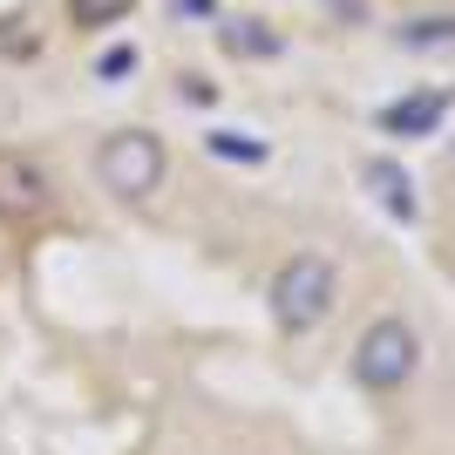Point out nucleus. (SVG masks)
<instances>
[{
  "instance_id": "obj_3",
  "label": "nucleus",
  "mask_w": 455,
  "mask_h": 455,
  "mask_svg": "<svg viewBox=\"0 0 455 455\" xmlns=\"http://www.w3.org/2000/svg\"><path fill=\"white\" fill-rule=\"evenodd\" d=\"M415 367H421V340H415V326L395 320V313H380L361 340H354V380H361L367 395H395V387H408Z\"/></svg>"
},
{
  "instance_id": "obj_12",
  "label": "nucleus",
  "mask_w": 455,
  "mask_h": 455,
  "mask_svg": "<svg viewBox=\"0 0 455 455\" xmlns=\"http://www.w3.org/2000/svg\"><path fill=\"white\" fill-rule=\"evenodd\" d=\"M320 7L333 20H347V28H361V20H367V0H320Z\"/></svg>"
},
{
  "instance_id": "obj_7",
  "label": "nucleus",
  "mask_w": 455,
  "mask_h": 455,
  "mask_svg": "<svg viewBox=\"0 0 455 455\" xmlns=\"http://www.w3.org/2000/svg\"><path fill=\"white\" fill-rule=\"evenodd\" d=\"M395 48H408V55H455V14H415V20H401Z\"/></svg>"
},
{
  "instance_id": "obj_1",
  "label": "nucleus",
  "mask_w": 455,
  "mask_h": 455,
  "mask_svg": "<svg viewBox=\"0 0 455 455\" xmlns=\"http://www.w3.org/2000/svg\"><path fill=\"white\" fill-rule=\"evenodd\" d=\"M333 299H340V272L320 251H292L279 272H272V326L279 333H313V326L333 320Z\"/></svg>"
},
{
  "instance_id": "obj_6",
  "label": "nucleus",
  "mask_w": 455,
  "mask_h": 455,
  "mask_svg": "<svg viewBox=\"0 0 455 455\" xmlns=\"http://www.w3.org/2000/svg\"><path fill=\"white\" fill-rule=\"evenodd\" d=\"M361 184L374 190V204L387 211V218H401V225H415V211H421V204H415V177L401 171L395 156H374V164L361 171Z\"/></svg>"
},
{
  "instance_id": "obj_2",
  "label": "nucleus",
  "mask_w": 455,
  "mask_h": 455,
  "mask_svg": "<svg viewBox=\"0 0 455 455\" xmlns=\"http://www.w3.org/2000/svg\"><path fill=\"white\" fill-rule=\"evenodd\" d=\"M164 171H171V156H164V136H150V130H116L95 150V184L109 197H123V204H143L164 184Z\"/></svg>"
},
{
  "instance_id": "obj_4",
  "label": "nucleus",
  "mask_w": 455,
  "mask_h": 455,
  "mask_svg": "<svg viewBox=\"0 0 455 455\" xmlns=\"http://www.w3.org/2000/svg\"><path fill=\"white\" fill-rule=\"evenodd\" d=\"M55 211V171L35 150H0V225L35 231Z\"/></svg>"
},
{
  "instance_id": "obj_10",
  "label": "nucleus",
  "mask_w": 455,
  "mask_h": 455,
  "mask_svg": "<svg viewBox=\"0 0 455 455\" xmlns=\"http://www.w3.org/2000/svg\"><path fill=\"white\" fill-rule=\"evenodd\" d=\"M204 150H211V156H231V164H266V143H259V136H245V130H211Z\"/></svg>"
},
{
  "instance_id": "obj_5",
  "label": "nucleus",
  "mask_w": 455,
  "mask_h": 455,
  "mask_svg": "<svg viewBox=\"0 0 455 455\" xmlns=\"http://www.w3.org/2000/svg\"><path fill=\"white\" fill-rule=\"evenodd\" d=\"M442 123H449V89H415V95H401V102L380 109L387 136H435Z\"/></svg>"
},
{
  "instance_id": "obj_8",
  "label": "nucleus",
  "mask_w": 455,
  "mask_h": 455,
  "mask_svg": "<svg viewBox=\"0 0 455 455\" xmlns=\"http://www.w3.org/2000/svg\"><path fill=\"white\" fill-rule=\"evenodd\" d=\"M218 48H225V55H238V61H272L285 41L272 35L266 20H218Z\"/></svg>"
},
{
  "instance_id": "obj_9",
  "label": "nucleus",
  "mask_w": 455,
  "mask_h": 455,
  "mask_svg": "<svg viewBox=\"0 0 455 455\" xmlns=\"http://www.w3.org/2000/svg\"><path fill=\"white\" fill-rule=\"evenodd\" d=\"M136 0H68V28L82 35H102V28H123Z\"/></svg>"
},
{
  "instance_id": "obj_11",
  "label": "nucleus",
  "mask_w": 455,
  "mask_h": 455,
  "mask_svg": "<svg viewBox=\"0 0 455 455\" xmlns=\"http://www.w3.org/2000/svg\"><path fill=\"white\" fill-rule=\"evenodd\" d=\"M130 68H136V48H109V55L95 61V76H102V82H116V76H130Z\"/></svg>"
}]
</instances>
